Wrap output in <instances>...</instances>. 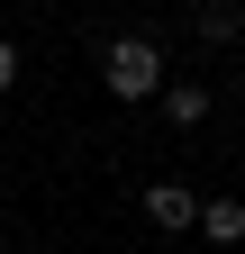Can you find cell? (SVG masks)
Returning <instances> with one entry per match:
<instances>
[{
  "mask_svg": "<svg viewBox=\"0 0 245 254\" xmlns=\"http://www.w3.org/2000/svg\"><path fill=\"white\" fill-rule=\"evenodd\" d=\"M100 73H109V91H118V100H155V82H164V55H155V37H109Z\"/></svg>",
  "mask_w": 245,
  "mask_h": 254,
  "instance_id": "1",
  "label": "cell"
},
{
  "mask_svg": "<svg viewBox=\"0 0 245 254\" xmlns=\"http://www.w3.org/2000/svg\"><path fill=\"white\" fill-rule=\"evenodd\" d=\"M145 218H155V227H191V218H200V200H191L182 182H155V190H145Z\"/></svg>",
  "mask_w": 245,
  "mask_h": 254,
  "instance_id": "2",
  "label": "cell"
},
{
  "mask_svg": "<svg viewBox=\"0 0 245 254\" xmlns=\"http://www.w3.org/2000/svg\"><path fill=\"white\" fill-rule=\"evenodd\" d=\"M200 218H209L218 245H245V200H218V209H200Z\"/></svg>",
  "mask_w": 245,
  "mask_h": 254,
  "instance_id": "3",
  "label": "cell"
},
{
  "mask_svg": "<svg viewBox=\"0 0 245 254\" xmlns=\"http://www.w3.org/2000/svg\"><path fill=\"white\" fill-rule=\"evenodd\" d=\"M9 82H18V46L0 37V91H9Z\"/></svg>",
  "mask_w": 245,
  "mask_h": 254,
  "instance_id": "4",
  "label": "cell"
}]
</instances>
